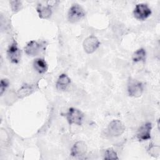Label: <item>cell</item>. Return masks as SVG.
Instances as JSON below:
<instances>
[{
    "instance_id": "6da1fadb",
    "label": "cell",
    "mask_w": 160,
    "mask_h": 160,
    "mask_svg": "<svg viewBox=\"0 0 160 160\" xmlns=\"http://www.w3.org/2000/svg\"><path fill=\"white\" fill-rule=\"evenodd\" d=\"M127 89L129 96L139 98L143 92L144 85L142 82L132 78H129L128 81Z\"/></svg>"
},
{
    "instance_id": "7a4b0ae2",
    "label": "cell",
    "mask_w": 160,
    "mask_h": 160,
    "mask_svg": "<svg viewBox=\"0 0 160 160\" xmlns=\"http://www.w3.org/2000/svg\"><path fill=\"white\" fill-rule=\"evenodd\" d=\"M65 117L70 125L76 124L81 126L84 115L81 110L72 107L70 108L68 111L65 114Z\"/></svg>"
},
{
    "instance_id": "3957f363",
    "label": "cell",
    "mask_w": 160,
    "mask_h": 160,
    "mask_svg": "<svg viewBox=\"0 0 160 160\" xmlns=\"http://www.w3.org/2000/svg\"><path fill=\"white\" fill-rule=\"evenodd\" d=\"M85 16L83 8L78 4H73L69 9L68 19L70 22L74 23L82 19Z\"/></svg>"
},
{
    "instance_id": "277c9868",
    "label": "cell",
    "mask_w": 160,
    "mask_h": 160,
    "mask_svg": "<svg viewBox=\"0 0 160 160\" xmlns=\"http://www.w3.org/2000/svg\"><path fill=\"white\" fill-rule=\"evenodd\" d=\"M125 131L124 124L118 119L112 120L108 125L107 132L111 137H118L121 136Z\"/></svg>"
},
{
    "instance_id": "5b68a950",
    "label": "cell",
    "mask_w": 160,
    "mask_h": 160,
    "mask_svg": "<svg viewBox=\"0 0 160 160\" xmlns=\"http://www.w3.org/2000/svg\"><path fill=\"white\" fill-rule=\"evenodd\" d=\"M151 9L147 4L140 3L136 5L133 11V15L136 19L143 21L147 19L151 14Z\"/></svg>"
},
{
    "instance_id": "8992f818",
    "label": "cell",
    "mask_w": 160,
    "mask_h": 160,
    "mask_svg": "<svg viewBox=\"0 0 160 160\" xmlns=\"http://www.w3.org/2000/svg\"><path fill=\"white\" fill-rule=\"evenodd\" d=\"M99 45L100 42L99 39L93 35L88 37L83 42L84 50L88 54L93 53L97 50Z\"/></svg>"
},
{
    "instance_id": "52a82bcc",
    "label": "cell",
    "mask_w": 160,
    "mask_h": 160,
    "mask_svg": "<svg viewBox=\"0 0 160 160\" xmlns=\"http://www.w3.org/2000/svg\"><path fill=\"white\" fill-rule=\"evenodd\" d=\"M7 54L11 62L14 64L19 62L21 58V51L15 40H13L11 44L9 46L7 51Z\"/></svg>"
},
{
    "instance_id": "ba28073f",
    "label": "cell",
    "mask_w": 160,
    "mask_h": 160,
    "mask_svg": "<svg viewBox=\"0 0 160 160\" xmlns=\"http://www.w3.org/2000/svg\"><path fill=\"white\" fill-rule=\"evenodd\" d=\"M152 129V124L149 122L141 125L137 132V138L140 141H147L151 139V131Z\"/></svg>"
},
{
    "instance_id": "9c48e42d",
    "label": "cell",
    "mask_w": 160,
    "mask_h": 160,
    "mask_svg": "<svg viewBox=\"0 0 160 160\" xmlns=\"http://www.w3.org/2000/svg\"><path fill=\"white\" fill-rule=\"evenodd\" d=\"M87 146L85 142L79 141L76 142L71 149V155L75 158H80L86 154Z\"/></svg>"
},
{
    "instance_id": "30bf717a",
    "label": "cell",
    "mask_w": 160,
    "mask_h": 160,
    "mask_svg": "<svg viewBox=\"0 0 160 160\" xmlns=\"http://www.w3.org/2000/svg\"><path fill=\"white\" fill-rule=\"evenodd\" d=\"M41 51V44L36 41H31L28 42L24 48L26 54L29 56H38Z\"/></svg>"
},
{
    "instance_id": "8fae6325",
    "label": "cell",
    "mask_w": 160,
    "mask_h": 160,
    "mask_svg": "<svg viewBox=\"0 0 160 160\" xmlns=\"http://www.w3.org/2000/svg\"><path fill=\"white\" fill-rule=\"evenodd\" d=\"M71 83V79L64 73L59 75L56 83V89L59 91H65Z\"/></svg>"
},
{
    "instance_id": "7c38bea8",
    "label": "cell",
    "mask_w": 160,
    "mask_h": 160,
    "mask_svg": "<svg viewBox=\"0 0 160 160\" xmlns=\"http://www.w3.org/2000/svg\"><path fill=\"white\" fill-rule=\"evenodd\" d=\"M37 12H38L39 17L41 19H48L51 17L52 14L51 6L49 5L38 4L36 8Z\"/></svg>"
},
{
    "instance_id": "4fadbf2b",
    "label": "cell",
    "mask_w": 160,
    "mask_h": 160,
    "mask_svg": "<svg viewBox=\"0 0 160 160\" xmlns=\"http://www.w3.org/2000/svg\"><path fill=\"white\" fill-rule=\"evenodd\" d=\"M34 69L39 74L45 73L48 70V64L42 58H37L33 62Z\"/></svg>"
},
{
    "instance_id": "5bb4252c",
    "label": "cell",
    "mask_w": 160,
    "mask_h": 160,
    "mask_svg": "<svg viewBox=\"0 0 160 160\" xmlns=\"http://www.w3.org/2000/svg\"><path fill=\"white\" fill-rule=\"evenodd\" d=\"M146 52L144 48H140L136 50L132 54V61L134 62H144L146 60Z\"/></svg>"
},
{
    "instance_id": "9a60e30c",
    "label": "cell",
    "mask_w": 160,
    "mask_h": 160,
    "mask_svg": "<svg viewBox=\"0 0 160 160\" xmlns=\"http://www.w3.org/2000/svg\"><path fill=\"white\" fill-rule=\"evenodd\" d=\"M104 159H118L116 152L111 148L107 149L104 154Z\"/></svg>"
},
{
    "instance_id": "2e32d148",
    "label": "cell",
    "mask_w": 160,
    "mask_h": 160,
    "mask_svg": "<svg viewBox=\"0 0 160 160\" xmlns=\"http://www.w3.org/2000/svg\"><path fill=\"white\" fill-rule=\"evenodd\" d=\"M10 4L12 11L15 13L18 12L22 8L21 2L19 1H11Z\"/></svg>"
},
{
    "instance_id": "e0dca14e",
    "label": "cell",
    "mask_w": 160,
    "mask_h": 160,
    "mask_svg": "<svg viewBox=\"0 0 160 160\" xmlns=\"http://www.w3.org/2000/svg\"><path fill=\"white\" fill-rule=\"evenodd\" d=\"M9 86V81L7 79H2L0 83V94L2 96Z\"/></svg>"
}]
</instances>
